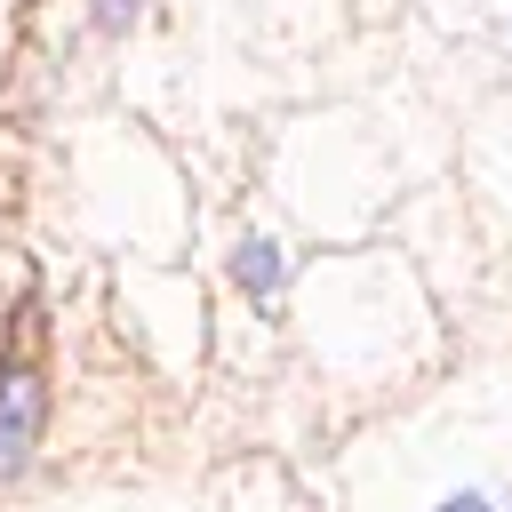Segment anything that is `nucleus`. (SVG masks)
Wrapping results in <instances>:
<instances>
[{"label": "nucleus", "mask_w": 512, "mask_h": 512, "mask_svg": "<svg viewBox=\"0 0 512 512\" xmlns=\"http://www.w3.org/2000/svg\"><path fill=\"white\" fill-rule=\"evenodd\" d=\"M40 416H48V392H40V376H32V368H16V376H0V480L32 464V440H40Z\"/></svg>", "instance_id": "1"}, {"label": "nucleus", "mask_w": 512, "mask_h": 512, "mask_svg": "<svg viewBox=\"0 0 512 512\" xmlns=\"http://www.w3.org/2000/svg\"><path fill=\"white\" fill-rule=\"evenodd\" d=\"M232 280L256 296V304H272L280 296V280H288V256H280V240H264V232H248L240 248H232Z\"/></svg>", "instance_id": "2"}, {"label": "nucleus", "mask_w": 512, "mask_h": 512, "mask_svg": "<svg viewBox=\"0 0 512 512\" xmlns=\"http://www.w3.org/2000/svg\"><path fill=\"white\" fill-rule=\"evenodd\" d=\"M136 8H144V0H88L96 32H128V24H136Z\"/></svg>", "instance_id": "3"}, {"label": "nucleus", "mask_w": 512, "mask_h": 512, "mask_svg": "<svg viewBox=\"0 0 512 512\" xmlns=\"http://www.w3.org/2000/svg\"><path fill=\"white\" fill-rule=\"evenodd\" d=\"M432 512H496V496H480V488H456V496H440Z\"/></svg>", "instance_id": "4"}]
</instances>
